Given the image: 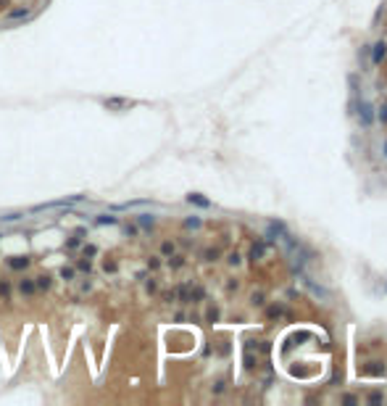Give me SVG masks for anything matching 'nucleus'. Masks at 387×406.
Returning a JSON list of instances; mask_svg holds the SVG:
<instances>
[{"label":"nucleus","mask_w":387,"mask_h":406,"mask_svg":"<svg viewBox=\"0 0 387 406\" xmlns=\"http://www.w3.org/2000/svg\"><path fill=\"white\" fill-rule=\"evenodd\" d=\"M187 201H190V203H195V206H203V209H205V206H208V201H205L203 195H198V193H192V195H187Z\"/></svg>","instance_id":"nucleus-6"},{"label":"nucleus","mask_w":387,"mask_h":406,"mask_svg":"<svg viewBox=\"0 0 387 406\" xmlns=\"http://www.w3.org/2000/svg\"><path fill=\"white\" fill-rule=\"evenodd\" d=\"M385 53H387V45H385V42H379L377 48H374V63H379V61H382Z\"/></svg>","instance_id":"nucleus-3"},{"label":"nucleus","mask_w":387,"mask_h":406,"mask_svg":"<svg viewBox=\"0 0 387 406\" xmlns=\"http://www.w3.org/2000/svg\"><path fill=\"white\" fill-rule=\"evenodd\" d=\"M261 253H263V246H256V248H253V259H258Z\"/></svg>","instance_id":"nucleus-16"},{"label":"nucleus","mask_w":387,"mask_h":406,"mask_svg":"<svg viewBox=\"0 0 387 406\" xmlns=\"http://www.w3.org/2000/svg\"><path fill=\"white\" fill-rule=\"evenodd\" d=\"M35 285L40 288V290H48V288H50V277H48V274H40V277H37V282H35Z\"/></svg>","instance_id":"nucleus-8"},{"label":"nucleus","mask_w":387,"mask_h":406,"mask_svg":"<svg viewBox=\"0 0 387 406\" xmlns=\"http://www.w3.org/2000/svg\"><path fill=\"white\" fill-rule=\"evenodd\" d=\"M106 106L108 108H127V106H132V103H127V100H121V98H111V100H106Z\"/></svg>","instance_id":"nucleus-5"},{"label":"nucleus","mask_w":387,"mask_h":406,"mask_svg":"<svg viewBox=\"0 0 387 406\" xmlns=\"http://www.w3.org/2000/svg\"><path fill=\"white\" fill-rule=\"evenodd\" d=\"M3 222H16V219H21V214H5V216H0Z\"/></svg>","instance_id":"nucleus-12"},{"label":"nucleus","mask_w":387,"mask_h":406,"mask_svg":"<svg viewBox=\"0 0 387 406\" xmlns=\"http://www.w3.org/2000/svg\"><path fill=\"white\" fill-rule=\"evenodd\" d=\"M137 222L143 224V227H153V224H156V216H153V214H140Z\"/></svg>","instance_id":"nucleus-4"},{"label":"nucleus","mask_w":387,"mask_h":406,"mask_svg":"<svg viewBox=\"0 0 387 406\" xmlns=\"http://www.w3.org/2000/svg\"><path fill=\"white\" fill-rule=\"evenodd\" d=\"M79 269H82V272H90V269H92V264H90V261H79Z\"/></svg>","instance_id":"nucleus-14"},{"label":"nucleus","mask_w":387,"mask_h":406,"mask_svg":"<svg viewBox=\"0 0 387 406\" xmlns=\"http://www.w3.org/2000/svg\"><path fill=\"white\" fill-rule=\"evenodd\" d=\"M8 293H11L8 282H0V295H8Z\"/></svg>","instance_id":"nucleus-13"},{"label":"nucleus","mask_w":387,"mask_h":406,"mask_svg":"<svg viewBox=\"0 0 387 406\" xmlns=\"http://www.w3.org/2000/svg\"><path fill=\"white\" fill-rule=\"evenodd\" d=\"M76 246H79V235H76V237H72V240L66 243V248H69V251H74Z\"/></svg>","instance_id":"nucleus-11"},{"label":"nucleus","mask_w":387,"mask_h":406,"mask_svg":"<svg viewBox=\"0 0 387 406\" xmlns=\"http://www.w3.org/2000/svg\"><path fill=\"white\" fill-rule=\"evenodd\" d=\"M35 290H37V285H35L32 280H24V282H21V293H24V295H32Z\"/></svg>","instance_id":"nucleus-7"},{"label":"nucleus","mask_w":387,"mask_h":406,"mask_svg":"<svg viewBox=\"0 0 387 406\" xmlns=\"http://www.w3.org/2000/svg\"><path fill=\"white\" fill-rule=\"evenodd\" d=\"M61 277H63V280H74V269L72 267H63L61 269Z\"/></svg>","instance_id":"nucleus-10"},{"label":"nucleus","mask_w":387,"mask_h":406,"mask_svg":"<svg viewBox=\"0 0 387 406\" xmlns=\"http://www.w3.org/2000/svg\"><path fill=\"white\" fill-rule=\"evenodd\" d=\"M8 267H11V269H27V267H29V259H27V256H11V259H8Z\"/></svg>","instance_id":"nucleus-2"},{"label":"nucleus","mask_w":387,"mask_h":406,"mask_svg":"<svg viewBox=\"0 0 387 406\" xmlns=\"http://www.w3.org/2000/svg\"><path fill=\"white\" fill-rule=\"evenodd\" d=\"M95 222H98V224H116L119 219H116V216H108V214H100L98 219H95Z\"/></svg>","instance_id":"nucleus-9"},{"label":"nucleus","mask_w":387,"mask_h":406,"mask_svg":"<svg viewBox=\"0 0 387 406\" xmlns=\"http://www.w3.org/2000/svg\"><path fill=\"white\" fill-rule=\"evenodd\" d=\"M379 116H382V121H387V106L382 108V114H379Z\"/></svg>","instance_id":"nucleus-18"},{"label":"nucleus","mask_w":387,"mask_h":406,"mask_svg":"<svg viewBox=\"0 0 387 406\" xmlns=\"http://www.w3.org/2000/svg\"><path fill=\"white\" fill-rule=\"evenodd\" d=\"M3 5H8V0H0V8H3Z\"/></svg>","instance_id":"nucleus-19"},{"label":"nucleus","mask_w":387,"mask_h":406,"mask_svg":"<svg viewBox=\"0 0 387 406\" xmlns=\"http://www.w3.org/2000/svg\"><path fill=\"white\" fill-rule=\"evenodd\" d=\"M29 16H32L29 8H16V11H11V14H8V21H27Z\"/></svg>","instance_id":"nucleus-1"},{"label":"nucleus","mask_w":387,"mask_h":406,"mask_svg":"<svg viewBox=\"0 0 387 406\" xmlns=\"http://www.w3.org/2000/svg\"><path fill=\"white\" fill-rule=\"evenodd\" d=\"M164 253H174V246H171V243H164Z\"/></svg>","instance_id":"nucleus-17"},{"label":"nucleus","mask_w":387,"mask_h":406,"mask_svg":"<svg viewBox=\"0 0 387 406\" xmlns=\"http://www.w3.org/2000/svg\"><path fill=\"white\" fill-rule=\"evenodd\" d=\"M187 227H201V219H187Z\"/></svg>","instance_id":"nucleus-15"},{"label":"nucleus","mask_w":387,"mask_h":406,"mask_svg":"<svg viewBox=\"0 0 387 406\" xmlns=\"http://www.w3.org/2000/svg\"><path fill=\"white\" fill-rule=\"evenodd\" d=\"M385 156H387V143H385Z\"/></svg>","instance_id":"nucleus-20"}]
</instances>
